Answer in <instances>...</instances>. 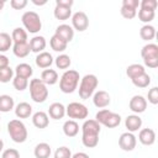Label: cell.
Here are the masks:
<instances>
[{"label": "cell", "instance_id": "cell-4", "mask_svg": "<svg viewBox=\"0 0 158 158\" xmlns=\"http://www.w3.org/2000/svg\"><path fill=\"white\" fill-rule=\"evenodd\" d=\"M98 84H99V80H98L96 75H94V74L84 75L80 80V85H79V96L84 100L89 99L94 94Z\"/></svg>", "mask_w": 158, "mask_h": 158}, {"label": "cell", "instance_id": "cell-16", "mask_svg": "<svg viewBox=\"0 0 158 158\" xmlns=\"http://www.w3.org/2000/svg\"><path fill=\"white\" fill-rule=\"evenodd\" d=\"M138 139L144 146H152L156 142V132L152 128H143L139 131Z\"/></svg>", "mask_w": 158, "mask_h": 158}, {"label": "cell", "instance_id": "cell-39", "mask_svg": "<svg viewBox=\"0 0 158 158\" xmlns=\"http://www.w3.org/2000/svg\"><path fill=\"white\" fill-rule=\"evenodd\" d=\"M81 142L88 148H94L99 143V136H81Z\"/></svg>", "mask_w": 158, "mask_h": 158}, {"label": "cell", "instance_id": "cell-26", "mask_svg": "<svg viewBox=\"0 0 158 158\" xmlns=\"http://www.w3.org/2000/svg\"><path fill=\"white\" fill-rule=\"evenodd\" d=\"M49 44H51V48L53 51H56V52H63V51L67 49V46H68V43L64 40H62L59 36H57V35H53L51 37Z\"/></svg>", "mask_w": 158, "mask_h": 158}, {"label": "cell", "instance_id": "cell-49", "mask_svg": "<svg viewBox=\"0 0 158 158\" xmlns=\"http://www.w3.org/2000/svg\"><path fill=\"white\" fill-rule=\"evenodd\" d=\"M5 67H9V58L0 53V69H2Z\"/></svg>", "mask_w": 158, "mask_h": 158}, {"label": "cell", "instance_id": "cell-15", "mask_svg": "<svg viewBox=\"0 0 158 158\" xmlns=\"http://www.w3.org/2000/svg\"><path fill=\"white\" fill-rule=\"evenodd\" d=\"M32 123L37 128H46L49 125L48 114H46L44 111H37V112H35L33 116H32Z\"/></svg>", "mask_w": 158, "mask_h": 158}, {"label": "cell", "instance_id": "cell-35", "mask_svg": "<svg viewBox=\"0 0 158 158\" xmlns=\"http://www.w3.org/2000/svg\"><path fill=\"white\" fill-rule=\"evenodd\" d=\"M70 64H72V60L68 54H59L56 58V65L59 69H67L70 67Z\"/></svg>", "mask_w": 158, "mask_h": 158}, {"label": "cell", "instance_id": "cell-44", "mask_svg": "<svg viewBox=\"0 0 158 158\" xmlns=\"http://www.w3.org/2000/svg\"><path fill=\"white\" fill-rule=\"evenodd\" d=\"M1 158H20V153L15 148H7L2 152Z\"/></svg>", "mask_w": 158, "mask_h": 158}, {"label": "cell", "instance_id": "cell-33", "mask_svg": "<svg viewBox=\"0 0 158 158\" xmlns=\"http://www.w3.org/2000/svg\"><path fill=\"white\" fill-rule=\"evenodd\" d=\"M12 46V38L6 32H0V53L6 52Z\"/></svg>", "mask_w": 158, "mask_h": 158}, {"label": "cell", "instance_id": "cell-23", "mask_svg": "<svg viewBox=\"0 0 158 158\" xmlns=\"http://www.w3.org/2000/svg\"><path fill=\"white\" fill-rule=\"evenodd\" d=\"M63 132L67 137H74L79 132V125L74 120H68L63 123Z\"/></svg>", "mask_w": 158, "mask_h": 158}, {"label": "cell", "instance_id": "cell-50", "mask_svg": "<svg viewBox=\"0 0 158 158\" xmlns=\"http://www.w3.org/2000/svg\"><path fill=\"white\" fill-rule=\"evenodd\" d=\"M72 158H90V157L84 152H77L75 154H72Z\"/></svg>", "mask_w": 158, "mask_h": 158}, {"label": "cell", "instance_id": "cell-20", "mask_svg": "<svg viewBox=\"0 0 158 158\" xmlns=\"http://www.w3.org/2000/svg\"><path fill=\"white\" fill-rule=\"evenodd\" d=\"M32 114V106L28 104V102H19L15 107V115L19 117V118H27L30 117Z\"/></svg>", "mask_w": 158, "mask_h": 158}, {"label": "cell", "instance_id": "cell-6", "mask_svg": "<svg viewBox=\"0 0 158 158\" xmlns=\"http://www.w3.org/2000/svg\"><path fill=\"white\" fill-rule=\"evenodd\" d=\"M21 20H22L25 28L30 33H37L42 28V21L40 19V15L35 11H26L22 15Z\"/></svg>", "mask_w": 158, "mask_h": 158}, {"label": "cell", "instance_id": "cell-38", "mask_svg": "<svg viewBox=\"0 0 158 158\" xmlns=\"http://www.w3.org/2000/svg\"><path fill=\"white\" fill-rule=\"evenodd\" d=\"M14 79V69L10 67H5L0 69V83H9Z\"/></svg>", "mask_w": 158, "mask_h": 158}, {"label": "cell", "instance_id": "cell-29", "mask_svg": "<svg viewBox=\"0 0 158 158\" xmlns=\"http://www.w3.org/2000/svg\"><path fill=\"white\" fill-rule=\"evenodd\" d=\"M143 73H146V69H144V67L142 64L135 63V64H131V65H128L126 68V74H127V77L130 79H133V78H136V77H138V75H141Z\"/></svg>", "mask_w": 158, "mask_h": 158}, {"label": "cell", "instance_id": "cell-10", "mask_svg": "<svg viewBox=\"0 0 158 158\" xmlns=\"http://www.w3.org/2000/svg\"><path fill=\"white\" fill-rule=\"evenodd\" d=\"M128 106H130V110L133 111L135 114H141V112H144L147 109V100L142 95H135L130 100Z\"/></svg>", "mask_w": 158, "mask_h": 158}, {"label": "cell", "instance_id": "cell-14", "mask_svg": "<svg viewBox=\"0 0 158 158\" xmlns=\"http://www.w3.org/2000/svg\"><path fill=\"white\" fill-rule=\"evenodd\" d=\"M48 115L53 120L63 118L65 115V106L62 102H53L48 107Z\"/></svg>", "mask_w": 158, "mask_h": 158}, {"label": "cell", "instance_id": "cell-9", "mask_svg": "<svg viewBox=\"0 0 158 158\" xmlns=\"http://www.w3.org/2000/svg\"><path fill=\"white\" fill-rule=\"evenodd\" d=\"M72 25H73L74 30H77L79 32L85 31L89 26V19H88L86 14L83 11H77L72 16Z\"/></svg>", "mask_w": 158, "mask_h": 158}, {"label": "cell", "instance_id": "cell-45", "mask_svg": "<svg viewBox=\"0 0 158 158\" xmlns=\"http://www.w3.org/2000/svg\"><path fill=\"white\" fill-rule=\"evenodd\" d=\"M144 62V65H147L148 68H157L158 67V56L156 57H148V58H144L143 59Z\"/></svg>", "mask_w": 158, "mask_h": 158}, {"label": "cell", "instance_id": "cell-18", "mask_svg": "<svg viewBox=\"0 0 158 158\" xmlns=\"http://www.w3.org/2000/svg\"><path fill=\"white\" fill-rule=\"evenodd\" d=\"M125 126L128 130V132L138 131L142 126V118L138 115H128L125 120Z\"/></svg>", "mask_w": 158, "mask_h": 158}, {"label": "cell", "instance_id": "cell-22", "mask_svg": "<svg viewBox=\"0 0 158 158\" xmlns=\"http://www.w3.org/2000/svg\"><path fill=\"white\" fill-rule=\"evenodd\" d=\"M41 80L46 85H53L58 81V73L54 69H44L41 74Z\"/></svg>", "mask_w": 158, "mask_h": 158}, {"label": "cell", "instance_id": "cell-17", "mask_svg": "<svg viewBox=\"0 0 158 158\" xmlns=\"http://www.w3.org/2000/svg\"><path fill=\"white\" fill-rule=\"evenodd\" d=\"M30 44V49L31 52H35V53H41L43 52V49L46 48V38L43 36H35L30 40L28 42Z\"/></svg>", "mask_w": 158, "mask_h": 158}, {"label": "cell", "instance_id": "cell-8", "mask_svg": "<svg viewBox=\"0 0 158 158\" xmlns=\"http://www.w3.org/2000/svg\"><path fill=\"white\" fill-rule=\"evenodd\" d=\"M136 143H137V139H136V137H135V135L132 132H125L118 138L120 148L122 151H126V152L133 151L135 147H136Z\"/></svg>", "mask_w": 158, "mask_h": 158}, {"label": "cell", "instance_id": "cell-3", "mask_svg": "<svg viewBox=\"0 0 158 158\" xmlns=\"http://www.w3.org/2000/svg\"><path fill=\"white\" fill-rule=\"evenodd\" d=\"M30 95L35 102H44L48 98L47 85L38 78L32 79L30 81Z\"/></svg>", "mask_w": 158, "mask_h": 158}, {"label": "cell", "instance_id": "cell-52", "mask_svg": "<svg viewBox=\"0 0 158 158\" xmlns=\"http://www.w3.org/2000/svg\"><path fill=\"white\" fill-rule=\"evenodd\" d=\"M4 5H5V1L4 0H0V11L4 9Z\"/></svg>", "mask_w": 158, "mask_h": 158}, {"label": "cell", "instance_id": "cell-27", "mask_svg": "<svg viewBox=\"0 0 158 158\" xmlns=\"http://www.w3.org/2000/svg\"><path fill=\"white\" fill-rule=\"evenodd\" d=\"M15 102L10 95H0V112H9L14 109Z\"/></svg>", "mask_w": 158, "mask_h": 158}, {"label": "cell", "instance_id": "cell-43", "mask_svg": "<svg viewBox=\"0 0 158 158\" xmlns=\"http://www.w3.org/2000/svg\"><path fill=\"white\" fill-rule=\"evenodd\" d=\"M139 6H141V9L154 11L157 9V1L156 0H142L139 2Z\"/></svg>", "mask_w": 158, "mask_h": 158}, {"label": "cell", "instance_id": "cell-32", "mask_svg": "<svg viewBox=\"0 0 158 158\" xmlns=\"http://www.w3.org/2000/svg\"><path fill=\"white\" fill-rule=\"evenodd\" d=\"M141 56L142 58H148V57H156L158 56V46L156 43H148L142 47L141 49Z\"/></svg>", "mask_w": 158, "mask_h": 158}, {"label": "cell", "instance_id": "cell-21", "mask_svg": "<svg viewBox=\"0 0 158 158\" xmlns=\"http://www.w3.org/2000/svg\"><path fill=\"white\" fill-rule=\"evenodd\" d=\"M12 52L16 57L19 58H25L30 54L31 49H30V44L28 42H23V43H14L12 46Z\"/></svg>", "mask_w": 158, "mask_h": 158}, {"label": "cell", "instance_id": "cell-34", "mask_svg": "<svg viewBox=\"0 0 158 158\" xmlns=\"http://www.w3.org/2000/svg\"><path fill=\"white\" fill-rule=\"evenodd\" d=\"M133 85L137 86V88H147L149 84H151V77L147 74V73H143L133 79H131Z\"/></svg>", "mask_w": 158, "mask_h": 158}, {"label": "cell", "instance_id": "cell-47", "mask_svg": "<svg viewBox=\"0 0 158 158\" xmlns=\"http://www.w3.org/2000/svg\"><path fill=\"white\" fill-rule=\"evenodd\" d=\"M122 6H126V7L137 10V7L139 6V1L138 0H123L122 1Z\"/></svg>", "mask_w": 158, "mask_h": 158}, {"label": "cell", "instance_id": "cell-46", "mask_svg": "<svg viewBox=\"0 0 158 158\" xmlns=\"http://www.w3.org/2000/svg\"><path fill=\"white\" fill-rule=\"evenodd\" d=\"M10 5L15 10H21V9H23L27 5V0H11Z\"/></svg>", "mask_w": 158, "mask_h": 158}, {"label": "cell", "instance_id": "cell-41", "mask_svg": "<svg viewBox=\"0 0 158 158\" xmlns=\"http://www.w3.org/2000/svg\"><path fill=\"white\" fill-rule=\"evenodd\" d=\"M120 12H121L122 17H125V19H127V20H131V19H133V17L136 16L137 10H135V9H130V7H126V6H121Z\"/></svg>", "mask_w": 158, "mask_h": 158}, {"label": "cell", "instance_id": "cell-28", "mask_svg": "<svg viewBox=\"0 0 158 158\" xmlns=\"http://www.w3.org/2000/svg\"><path fill=\"white\" fill-rule=\"evenodd\" d=\"M53 15L57 20H68L70 16H72V10L69 7H64V6H59V5H56L54 7V11H53Z\"/></svg>", "mask_w": 158, "mask_h": 158}, {"label": "cell", "instance_id": "cell-40", "mask_svg": "<svg viewBox=\"0 0 158 158\" xmlns=\"http://www.w3.org/2000/svg\"><path fill=\"white\" fill-rule=\"evenodd\" d=\"M54 158H72V152L68 147L63 146L56 149L54 152Z\"/></svg>", "mask_w": 158, "mask_h": 158}, {"label": "cell", "instance_id": "cell-25", "mask_svg": "<svg viewBox=\"0 0 158 158\" xmlns=\"http://www.w3.org/2000/svg\"><path fill=\"white\" fill-rule=\"evenodd\" d=\"M15 74H16V77H21V78L28 79V78L33 74V69H32V67H31L30 64H27V63H20V64H17L16 68H15Z\"/></svg>", "mask_w": 158, "mask_h": 158}, {"label": "cell", "instance_id": "cell-31", "mask_svg": "<svg viewBox=\"0 0 158 158\" xmlns=\"http://www.w3.org/2000/svg\"><path fill=\"white\" fill-rule=\"evenodd\" d=\"M11 38L14 43H23L27 42V32L21 28V27H16L14 28L12 33H11Z\"/></svg>", "mask_w": 158, "mask_h": 158}, {"label": "cell", "instance_id": "cell-5", "mask_svg": "<svg viewBox=\"0 0 158 158\" xmlns=\"http://www.w3.org/2000/svg\"><path fill=\"white\" fill-rule=\"evenodd\" d=\"M95 121H98L100 125H104L107 128H114L121 123V116L107 109H102L96 112Z\"/></svg>", "mask_w": 158, "mask_h": 158}, {"label": "cell", "instance_id": "cell-1", "mask_svg": "<svg viewBox=\"0 0 158 158\" xmlns=\"http://www.w3.org/2000/svg\"><path fill=\"white\" fill-rule=\"evenodd\" d=\"M79 79H80V77L77 70L68 69L62 74V77L59 79V89L64 94H72L78 88Z\"/></svg>", "mask_w": 158, "mask_h": 158}, {"label": "cell", "instance_id": "cell-30", "mask_svg": "<svg viewBox=\"0 0 158 158\" xmlns=\"http://www.w3.org/2000/svg\"><path fill=\"white\" fill-rule=\"evenodd\" d=\"M139 36L144 41H151L156 37V28L152 25H144L139 30Z\"/></svg>", "mask_w": 158, "mask_h": 158}, {"label": "cell", "instance_id": "cell-51", "mask_svg": "<svg viewBox=\"0 0 158 158\" xmlns=\"http://www.w3.org/2000/svg\"><path fill=\"white\" fill-rule=\"evenodd\" d=\"M32 2H33L35 5H37V6H41V5L47 4V0H42V1H38V0H32Z\"/></svg>", "mask_w": 158, "mask_h": 158}, {"label": "cell", "instance_id": "cell-36", "mask_svg": "<svg viewBox=\"0 0 158 158\" xmlns=\"http://www.w3.org/2000/svg\"><path fill=\"white\" fill-rule=\"evenodd\" d=\"M156 12L152 10H144V9H139L138 10V19L142 22H146L148 25V22H151L154 19Z\"/></svg>", "mask_w": 158, "mask_h": 158}, {"label": "cell", "instance_id": "cell-7", "mask_svg": "<svg viewBox=\"0 0 158 158\" xmlns=\"http://www.w3.org/2000/svg\"><path fill=\"white\" fill-rule=\"evenodd\" d=\"M65 114L68 115L69 118H74V120H84L88 117L89 111L88 107L81 104V102H70L67 107H65Z\"/></svg>", "mask_w": 158, "mask_h": 158}, {"label": "cell", "instance_id": "cell-42", "mask_svg": "<svg viewBox=\"0 0 158 158\" xmlns=\"http://www.w3.org/2000/svg\"><path fill=\"white\" fill-rule=\"evenodd\" d=\"M147 98H148V101H149L151 104L157 105V104H158V88H157V86H153L152 89H149Z\"/></svg>", "mask_w": 158, "mask_h": 158}, {"label": "cell", "instance_id": "cell-19", "mask_svg": "<svg viewBox=\"0 0 158 158\" xmlns=\"http://www.w3.org/2000/svg\"><path fill=\"white\" fill-rule=\"evenodd\" d=\"M52 63H53V57L48 52H41L36 57V64H37V67H40L42 69L49 68L52 65Z\"/></svg>", "mask_w": 158, "mask_h": 158}, {"label": "cell", "instance_id": "cell-2", "mask_svg": "<svg viewBox=\"0 0 158 158\" xmlns=\"http://www.w3.org/2000/svg\"><path fill=\"white\" fill-rule=\"evenodd\" d=\"M7 132L11 139L16 143H23L27 139V128L20 120H11L7 123Z\"/></svg>", "mask_w": 158, "mask_h": 158}, {"label": "cell", "instance_id": "cell-24", "mask_svg": "<svg viewBox=\"0 0 158 158\" xmlns=\"http://www.w3.org/2000/svg\"><path fill=\"white\" fill-rule=\"evenodd\" d=\"M51 146L46 142H41L35 147L33 154L36 158H49L51 156Z\"/></svg>", "mask_w": 158, "mask_h": 158}, {"label": "cell", "instance_id": "cell-12", "mask_svg": "<svg viewBox=\"0 0 158 158\" xmlns=\"http://www.w3.org/2000/svg\"><path fill=\"white\" fill-rule=\"evenodd\" d=\"M83 136H99L100 123L95 120H85L81 126Z\"/></svg>", "mask_w": 158, "mask_h": 158}, {"label": "cell", "instance_id": "cell-54", "mask_svg": "<svg viewBox=\"0 0 158 158\" xmlns=\"http://www.w3.org/2000/svg\"><path fill=\"white\" fill-rule=\"evenodd\" d=\"M0 120H1V117H0Z\"/></svg>", "mask_w": 158, "mask_h": 158}, {"label": "cell", "instance_id": "cell-13", "mask_svg": "<svg viewBox=\"0 0 158 158\" xmlns=\"http://www.w3.org/2000/svg\"><path fill=\"white\" fill-rule=\"evenodd\" d=\"M54 35L59 36L62 40H64V41L68 43V42H70V41L73 40V37H74V30H73L72 26L65 25V23H62V25H59V26L56 28V33H54Z\"/></svg>", "mask_w": 158, "mask_h": 158}, {"label": "cell", "instance_id": "cell-53", "mask_svg": "<svg viewBox=\"0 0 158 158\" xmlns=\"http://www.w3.org/2000/svg\"><path fill=\"white\" fill-rule=\"evenodd\" d=\"M4 149V142H2V139L0 138V152Z\"/></svg>", "mask_w": 158, "mask_h": 158}, {"label": "cell", "instance_id": "cell-11", "mask_svg": "<svg viewBox=\"0 0 158 158\" xmlns=\"http://www.w3.org/2000/svg\"><path fill=\"white\" fill-rule=\"evenodd\" d=\"M93 102H94V105H95L96 107L104 109V107L109 106L110 102H111L110 94H109L107 91H105V90H99V91H96V93L94 94V96H93Z\"/></svg>", "mask_w": 158, "mask_h": 158}, {"label": "cell", "instance_id": "cell-37", "mask_svg": "<svg viewBox=\"0 0 158 158\" xmlns=\"http://www.w3.org/2000/svg\"><path fill=\"white\" fill-rule=\"evenodd\" d=\"M12 85L16 90L19 91H23L25 89H27L28 86V79L26 78H21V77H15L12 79Z\"/></svg>", "mask_w": 158, "mask_h": 158}, {"label": "cell", "instance_id": "cell-48", "mask_svg": "<svg viewBox=\"0 0 158 158\" xmlns=\"http://www.w3.org/2000/svg\"><path fill=\"white\" fill-rule=\"evenodd\" d=\"M74 4L73 0H57L56 1V5H59V6H64V7H72Z\"/></svg>", "mask_w": 158, "mask_h": 158}]
</instances>
